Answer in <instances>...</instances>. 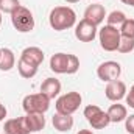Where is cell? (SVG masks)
Wrapping results in <instances>:
<instances>
[{
	"instance_id": "obj_1",
	"label": "cell",
	"mask_w": 134,
	"mask_h": 134,
	"mask_svg": "<svg viewBox=\"0 0 134 134\" xmlns=\"http://www.w3.org/2000/svg\"><path fill=\"white\" fill-rule=\"evenodd\" d=\"M48 24L55 31H64L76 24V13L70 6H55L50 11Z\"/></svg>"
},
{
	"instance_id": "obj_2",
	"label": "cell",
	"mask_w": 134,
	"mask_h": 134,
	"mask_svg": "<svg viewBox=\"0 0 134 134\" xmlns=\"http://www.w3.org/2000/svg\"><path fill=\"white\" fill-rule=\"evenodd\" d=\"M80 69V59L72 53H55L50 58V70L61 75H73Z\"/></svg>"
},
{
	"instance_id": "obj_3",
	"label": "cell",
	"mask_w": 134,
	"mask_h": 134,
	"mask_svg": "<svg viewBox=\"0 0 134 134\" xmlns=\"http://www.w3.org/2000/svg\"><path fill=\"white\" fill-rule=\"evenodd\" d=\"M11 24H13V27H14L19 33H30L34 28L33 13H31L28 8L19 5V6L11 13Z\"/></svg>"
},
{
	"instance_id": "obj_4",
	"label": "cell",
	"mask_w": 134,
	"mask_h": 134,
	"mask_svg": "<svg viewBox=\"0 0 134 134\" xmlns=\"http://www.w3.org/2000/svg\"><path fill=\"white\" fill-rule=\"evenodd\" d=\"M22 108H24L25 114H44L50 108V98L42 92L30 94V95L24 97Z\"/></svg>"
},
{
	"instance_id": "obj_5",
	"label": "cell",
	"mask_w": 134,
	"mask_h": 134,
	"mask_svg": "<svg viewBox=\"0 0 134 134\" xmlns=\"http://www.w3.org/2000/svg\"><path fill=\"white\" fill-rule=\"evenodd\" d=\"M98 41H100V47L104 52H117L119 44H120V30L117 27L112 25H104L98 30Z\"/></svg>"
},
{
	"instance_id": "obj_6",
	"label": "cell",
	"mask_w": 134,
	"mask_h": 134,
	"mask_svg": "<svg viewBox=\"0 0 134 134\" xmlns=\"http://www.w3.org/2000/svg\"><path fill=\"white\" fill-rule=\"evenodd\" d=\"M83 103V97L80 92H67L63 94L61 97H58V100L55 103L56 112L59 114H66V115H72L73 112H76L80 109V104Z\"/></svg>"
},
{
	"instance_id": "obj_7",
	"label": "cell",
	"mask_w": 134,
	"mask_h": 134,
	"mask_svg": "<svg viewBox=\"0 0 134 134\" xmlns=\"http://www.w3.org/2000/svg\"><path fill=\"white\" fill-rule=\"evenodd\" d=\"M84 117H86V120L89 122V125L94 130H103V128H106L111 123L108 112H104L103 109H100L97 104L86 106L84 108Z\"/></svg>"
},
{
	"instance_id": "obj_8",
	"label": "cell",
	"mask_w": 134,
	"mask_h": 134,
	"mask_svg": "<svg viewBox=\"0 0 134 134\" xmlns=\"http://www.w3.org/2000/svg\"><path fill=\"white\" fill-rule=\"evenodd\" d=\"M120 73H122V66L117 61H104L97 67V76L104 83L119 80Z\"/></svg>"
},
{
	"instance_id": "obj_9",
	"label": "cell",
	"mask_w": 134,
	"mask_h": 134,
	"mask_svg": "<svg viewBox=\"0 0 134 134\" xmlns=\"http://www.w3.org/2000/svg\"><path fill=\"white\" fill-rule=\"evenodd\" d=\"M98 34L97 25H94L92 22L81 19L76 25H75V37L80 42H92Z\"/></svg>"
},
{
	"instance_id": "obj_10",
	"label": "cell",
	"mask_w": 134,
	"mask_h": 134,
	"mask_svg": "<svg viewBox=\"0 0 134 134\" xmlns=\"http://www.w3.org/2000/svg\"><path fill=\"white\" fill-rule=\"evenodd\" d=\"M126 92H128L126 84H125L123 81H120V80L109 81L108 86H106V89H104L106 98L111 100V101H115V103L120 101L122 98H125V97H126Z\"/></svg>"
},
{
	"instance_id": "obj_11",
	"label": "cell",
	"mask_w": 134,
	"mask_h": 134,
	"mask_svg": "<svg viewBox=\"0 0 134 134\" xmlns=\"http://www.w3.org/2000/svg\"><path fill=\"white\" fill-rule=\"evenodd\" d=\"M24 126L27 134L39 133L41 130L45 128V117L44 114H25L24 117Z\"/></svg>"
},
{
	"instance_id": "obj_12",
	"label": "cell",
	"mask_w": 134,
	"mask_h": 134,
	"mask_svg": "<svg viewBox=\"0 0 134 134\" xmlns=\"http://www.w3.org/2000/svg\"><path fill=\"white\" fill-rule=\"evenodd\" d=\"M44 58H45V55L39 47H27L22 50L19 59H22V61H25V63H28L34 67H39L44 63Z\"/></svg>"
},
{
	"instance_id": "obj_13",
	"label": "cell",
	"mask_w": 134,
	"mask_h": 134,
	"mask_svg": "<svg viewBox=\"0 0 134 134\" xmlns=\"http://www.w3.org/2000/svg\"><path fill=\"white\" fill-rule=\"evenodd\" d=\"M104 17H106V9H104V6L100 5V3H92V5H89V6L86 8L83 19H86V20H89V22H92L94 25L98 27L101 22L104 20Z\"/></svg>"
},
{
	"instance_id": "obj_14",
	"label": "cell",
	"mask_w": 134,
	"mask_h": 134,
	"mask_svg": "<svg viewBox=\"0 0 134 134\" xmlns=\"http://www.w3.org/2000/svg\"><path fill=\"white\" fill-rule=\"evenodd\" d=\"M41 92L45 94L50 100H53V98L58 97L59 92H61V81H59L58 78H53V76L45 78V80L42 81V84H41Z\"/></svg>"
},
{
	"instance_id": "obj_15",
	"label": "cell",
	"mask_w": 134,
	"mask_h": 134,
	"mask_svg": "<svg viewBox=\"0 0 134 134\" xmlns=\"http://www.w3.org/2000/svg\"><path fill=\"white\" fill-rule=\"evenodd\" d=\"M52 123H53V128L59 133H67L73 128V117L72 115H66V114H59L56 112L53 117H52Z\"/></svg>"
},
{
	"instance_id": "obj_16",
	"label": "cell",
	"mask_w": 134,
	"mask_h": 134,
	"mask_svg": "<svg viewBox=\"0 0 134 134\" xmlns=\"http://www.w3.org/2000/svg\"><path fill=\"white\" fill-rule=\"evenodd\" d=\"M106 112H108V115H109L111 123L123 122V120L128 117V109H126V106H125V104H120L119 101H117L115 104H111Z\"/></svg>"
},
{
	"instance_id": "obj_17",
	"label": "cell",
	"mask_w": 134,
	"mask_h": 134,
	"mask_svg": "<svg viewBox=\"0 0 134 134\" xmlns=\"http://www.w3.org/2000/svg\"><path fill=\"white\" fill-rule=\"evenodd\" d=\"M3 133L5 134H27L25 126H24V119L22 117H16V119L6 120L5 125H3Z\"/></svg>"
},
{
	"instance_id": "obj_18",
	"label": "cell",
	"mask_w": 134,
	"mask_h": 134,
	"mask_svg": "<svg viewBox=\"0 0 134 134\" xmlns=\"http://www.w3.org/2000/svg\"><path fill=\"white\" fill-rule=\"evenodd\" d=\"M16 66V55L9 48H2L0 55V70L2 72H9L13 67Z\"/></svg>"
},
{
	"instance_id": "obj_19",
	"label": "cell",
	"mask_w": 134,
	"mask_h": 134,
	"mask_svg": "<svg viewBox=\"0 0 134 134\" xmlns=\"http://www.w3.org/2000/svg\"><path fill=\"white\" fill-rule=\"evenodd\" d=\"M17 70H19V75L22 78H27V80L33 78L34 75L37 73V67L31 66V64H28V63H25L22 59L17 61Z\"/></svg>"
},
{
	"instance_id": "obj_20",
	"label": "cell",
	"mask_w": 134,
	"mask_h": 134,
	"mask_svg": "<svg viewBox=\"0 0 134 134\" xmlns=\"http://www.w3.org/2000/svg\"><path fill=\"white\" fill-rule=\"evenodd\" d=\"M125 19H126L125 13H123V11H117V9L112 11V13H109L108 17H106L108 25H112V27H120V25L125 22Z\"/></svg>"
},
{
	"instance_id": "obj_21",
	"label": "cell",
	"mask_w": 134,
	"mask_h": 134,
	"mask_svg": "<svg viewBox=\"0 0 134 134\" xmlns=\"http://www.w3.org/2000/svg\"><path fill=\"white\" fill-rule=\"evenodd\" d=\"M120 34L125 36V37H133L134 39V19H125V22L119 27Z\"/></svg>"
},
{
	"instance_id": "obj_22",
	"label": "cell",
	"mask_w": 134,
	"mask_h": 134,
	"mask_svg": "<svg viewBox=\"0 0 134 134\" xmlns=\"http://www.w3.org/2000/svg\"><path fill=\"white\" fill-rule=\"evenodd\" d=\"M133 50H134V39L133 37H125V36H122L117 52H120V53H131Z\"/></svg>"
},
{
	"instance_id": "obj_23",
	"label": "cell",
	"mask_w": 134,
	"mask_h": 134,
	"mask_svg": "<svg viewBox=\"0 0 134 134\" xmlns=\"http://www.w3.org/2000/svg\"><path fill=\"white\" fill-rule=\"evenodd\" d=\"M20 5L19 0H0V11L5 14H11Z\"/></svg>"
},
{
	"instance_id": "obj_24",
	"label": "cell",
	"mask_w": 134,
	"mask_h": 134,
	"mask_svg": "<svg viewBox=\"0 0 134 134\" xmlns=\"http://www.w3.org/2000/svg\"><path fill=\"white\" fill-rule=\"evenodd\" d=\"M125 130H126V133L134 134V114L125 119Z\"/></svg>"
},
{
	"instance_id": "obj_25",
	"label": "cell",
	"mask_w": 134,
	"mask_h": 134,
	"mask_svg": "<svg viewBox=\"0 0 134 134\" xmlns=\"http://www.w3.org/2000/svg\"><path fill=\"white\" fill-rule=\"evenodd\" d=\"M125 98H126V104L134 109V84L130 87V92H126V97Z\"/></svg>"
},
{
	"instance_id": "obj_26",
	"label": "cell",
	"mask_w": 134,
	"mask_h": 134,
	"mask_svg": "<svg viewBox=\"0 0 134 134\" xmlns=\"http://www.w3.org/2000/svg\"><path fill=\"white\" fill-rule=\"evenodd\" d=\"M5 117H6V108H5V104H2V101H0V122L5 120Z\"/></svg>"
},
{
	"instance_id": "obj_27",
	"label": "cell",
	"mask_w": 134,
	"mask_h": 134,
	"mask_svg": "<svg viewBox=\"0 0 134 134\" xmlns=\"http://www.w3.org/2000/svg\"><path fill=\"white\" fill-rule=\"evenodd\" d=\"M122 3H125V5H128V6H134V0H120Z\"/></svg>"
},
{
	"instance_id": "obj_28",
	"label": "cell",
	"mask_w": 134,
	"mask_h": 134,
	"mask_svg": "<svg viewBox=\"0 0 134 134\" xmlns=\"http://www.w3.org/2000/svg\"><path fill=\"white\" fill-rule=\"evenodd\" d=\"M76 134H94V133H92L91 130H80Z\"/></svg>"
},
{
	"instance_id": "obj_29",
	"label": "cell",
	"mask_w": 134,
	"mask_h": 134,
	"mask_svg": "<svg viewBox=\"0 0 134 134\" xmlns=\"http://www.w3.org/2000/svg\"><path fill=\"white\" fill-rule=\"evenodd\" d=\"M64 2H67V3H78L80 0H64Z\"/></svg>"
},
{
	"instance_id": "obj_30",
	"label": "cell",
	"mask_w": 134,
	"mask_h": 134,
	"mask_svg": "<svg viewBox=\"0 0 134 134\" xmlns=\"http://www.w3.org/2000/svg\"><path fill=\"white\" fill-rule=\"evenodd\" d=\"M0 25H2V11H0Z\"/></svg>"
},
{
	"instance_id": "obj_31",
	"label": "cell",
	"mask_w": 134,
	"mask_h": 134,
	"mask_svg": "<svg viewBox=\"0 0 134 134\" xmlns=\"http://www.w3.org/2000/svg\"><path fill=\"white\" fill-rule=\"evenodd\" d=\"M0 55H2V48H0Z\"/></svg>"
},
{
	"instance_id": "obj_32",
	"label": "cell",
	"mask_w": 134,
	"mask_h": 134,
	"mask_svg": "<svg viewBox=\"0 0 134 134\" xmlns=\"http://www.w3.org/2000/svg\"><path fill=\"white\" fill-rule=\"evenodd\" d=\"M95 2H97V0H95Z\"/></svg>"
},
{
	"instance_id": "obj_33",
	"label": "cell",
	"mask_w": 134,
	"mask_h": 134,
	"mask_svg": "<svg viewBox=\"0 0 134 134\" xmlns=\"http://www.w3.org/2000/svg\"><path fill=\"white\" fill-rule=\"evenodd\" d=\"M36 134H37V133H36Z\"/></svg>"
}]
</instances>
